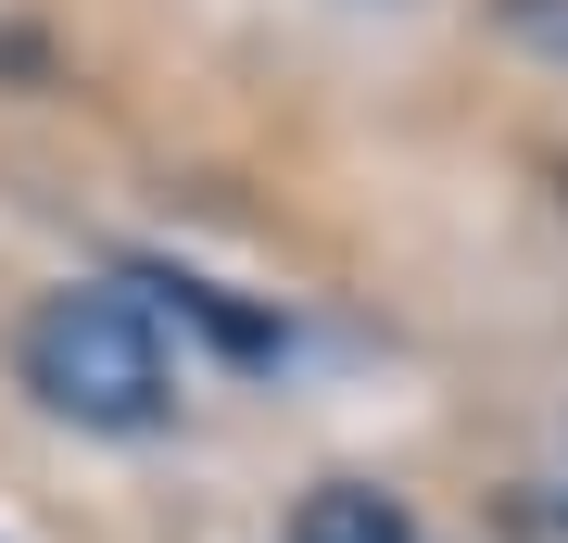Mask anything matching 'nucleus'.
Returning a JSON list of instances; mask_svg holds the SVG:
<instances>
[{
	"label": "nucleus",
	"mask_w": 568,
	"mask_h": 543,
	"mask_svg": "<svg viewBox=\"0 0 568 543\" xmlns=\"http://www.w3.org/2000/svg\"><path fill=\"white\" fill-rule=\"evenodd\" d=\"M26 392L77 430H152L164 418V342L126 291H51L26 316Z\"/></svg>",
	"instance_id": "1"
},
{
	"label": "nucleus",
	"mask_w": 568,
	"mask_h": 543,
	"mask_svg": "<svg viewBox=\"0 0 568 543\" xmlns=\"http://www.w3.org/2000/svg\"><path fill=\"white\" fill-rule=\"evenodd\" d=\"M291 543H417V519H405L379 481H316L304 519H291Z\"/></svg>",
	"instance_id": "2"
}]
</instances>
